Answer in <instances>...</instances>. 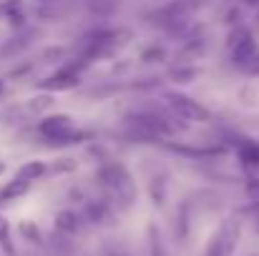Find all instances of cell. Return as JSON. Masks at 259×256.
<instances>
[{
	"label": "cell",
	"mask_w": 259,
	"mask_h": 256,
	"mask_svg": "<svg viewBox=\"0 0 259 256\" xmlns=\"http://www.w3.org/2000/svg\"><path fill=\"white\" fill-rule=\"evenodd\" d=\"M96 181H98V186L106 193L111 206H116L121 211L134 209V203L139 198V188H136V181H134L131 171L126 169L123 164H118V161L103 164L101 169L96 171Z\"/></svg>",
	"instance_id": "6da1fadb"
},
{
	"label": "cell",
	"mask_w": 259,
	"mask_h": 256,
	"mask_svg": "<svg viewBox=\"0 0 259 256\" xmlns=\"http://www.w3.org/2000/svg\"><path fill=\"white\" fill-rule=\"evenodd\" d=\"M128 40H131V30H126V28H98L83 38L78 56L88 63L98 61V58H108V56L118 53Z\"/></svg>",
	"instance_id": "7a4b0ae2"
},
{
	"label": "cell",
	"mask_w": 259,
	"mask_h": 256,
	"mask_svg": "<svg viewBox=\"0 0 259 256\" xmlns=\"http://www.w3.org/2000/svg\"><path fill=\"white\" fill-rule=\"evenodd\" d=\"M38 133L51 146H76L83 138H88V133L78 131L73 126V118L68 113H51V116L40 118L38 121Z\"/></svg>",
	"instance_id": "3957f363"
},
{
	"label": "cell",
	"mask_w": 259,
	"mask_h": 256,
	"mask_svg": "<svg viewBox=\"0 0 259 256\" xmlns=\"http://www.w3.org/2000/svg\"><path fill=\"white\" fill-rule=\"evenodd\" d=\"M164 106L171 111L174 116H179L181 121H189V123H211V111L204 108L199 100H194L186 93L166 90L164 93Z\"/></svg>",
	"instance_id": "277c9868"
},
{
	"label": "cell",
	"mask_w": 259,
	"mask_h": 256,
	"mask_svg": "<svg viewBox=\"0 0 259 256\" xmlns=\"http://www.w3.org/2000/svg\"><path fill=\"white\" fill-rule=\"evenodd\" d=\"M239 234H242V221L239 216H229L222 221V226L217 229V234L209 239L206 256H232L237 244H239Z\"/></svg>",
	"instance_id": "5b68a950"
},
{
	"label": "cell",
	"mask_w": 259,
	"mask_h": 256,
	"mask_svg": "<svg viewBox=\"0 0 259 256\" xmlns=\"http://www.w3.org/2000/svg\"><path fill=\"white\" fill-rule=\"evenodd\" d=\"M88 66H91V63L78 56L76 61L63 63L53 76L43 78V81L38 83V88H40V90H56V93H58V90H73V88H78V83H81V71L88 68Z\"/></svg>",
	"instance_id": "8992f818"
},
{
	"label": "cell",
	"mask_w": 259,
	"mask_h": 256,
	"mask_svg": "<svg viewBox=\"0 0 259 256\" xmlns=\"http://www.w3.org/2000/svg\"><path fill=\"white\" fill-rule=\"evenodd\" d=\"M227 48H229V58H232V66H237L239 71L252 61V56L257 53V40L252 35L249 28H237L229 33V40H227Z\"/></svg>",
	"instance_id": "52a82bcc"
},
{
	"label": "cell",
	"mask_w": 259,
	"mask_h": 256,
	"mask_svg": "<svg viewBox=\"0 0 259 256\" xmlns=\"http://www.w3.org/2000/svg\"><path fill=\"white\" fill-rule=\"evenodd\" d=\"M237 159L244 171H257L259 169V143L249 138H239L237 143Z\"/></svg>",
	"instance_id": "ba28073f"
},
{
	"label": "cell",
	"mask_w": 259,
	"mask_h": 256,
	"mask_svg": "<svg viewBox=\"0 0 259 256\" xmlns=\"http://www.w3.org/2000/svg\"><path fill=\"white\" fill-rule=\"evenodd\" d=\"M56 231H61V234H66V236L78 234V231H81V216H78L76 211H71V209L58 211V214H56Z\"/></svg>",
	"instance_id": "9c48e42d"
},
{
	"label": "cell",
	"mask_w": 259,
	"mask_h": 256,
	"mask_svg": "<svg viewBox=\"0 0 259 256\" xmlns=\"http://www.w3.org/2000/svg\"><path fill=\"white\" fill-rule=\"evenodd\" d=\"M169 151L181 153V156H191V159H209V156H222L224 146H209V148H191V146H181V143H164Z\"/></svg>",
	"instance_id": "30bf717a"
},
{
	"label": "cell",
	"mask_w": 259,
	"mask_h": 256,
	"mask_svg": "<svg viewBox=\"0 0 259 256\" xmlns=\"http://www.w3.org/2000/svg\"><path fill=\"white\" fill-rule=\"evenodd\" d=\"M28 188H30V181H23V178L15 176L13 181H8V183L3 186V191H0V201H15V198L25 196Z\"/></svg>",
	"instance_id": "8fae6325"
},
{
	"label": "cell",
	"mask_w": 259,
	"mask_h": 256,
	"mask_svg": "<svg viewBox=\"0 0 259 256\" xmlns=\"http://www.w3.org/2000/svg\"><path fill=\"white\" fill-rule=\"evenodd\" d=\"M48 173V166H46V161H28V164H23L20 169H18V178H23V181H38V178H43Z\"/></svg>",
	"instance_id": "7c38bea8"
},
{
	"label": "cell",
	"mask_w": 259,
	"mask_h": 256,
	"mask_svg": "<svg viewBox=\"0 0 259 256\" xmlns=\"http://www.w3.org/2000/svg\"><path fill=\"white\" fill-rule=\"evenodd\" d=\"M108 214H111V203H106V201H88L86 203V216L93 224H103L108 219Z\"/></svg>",
	"instance_id": "4fadbf2b"
},
{
	"label": "cell",
	"mask_w": 259,
	"mask_h": 256,
	"mask_svg": "<svg viewBox=\"0 0 259 256\" xmlns=\"http://www.w3.org/2000/svg\"><path fill=\"white\" fill-rule=\"evenodd\" d=\"M18 231H20V236H23L25 241H30V244H43V234H40V229H38L33 221H23V224L18 226Z\"/></svg>",
	"instance_id": "5bb4252c"
},
{
	"label": "cell",
	"mask_w": 259,
	"mask_h": 256,
	"mask_svg": "<svg viewBox=\"0 0 259 256\" xmlns=\"http://www.w3.org/2000/svg\"><path fill=\"white\" fill-rule=\"evenodd\" d=\"M149 251H151V256H166V249H164V241H161L156 224L149 226Z\"/></svg>",
	"instance_id": "9a60e30c"
},
{
	"label": "cell",
	"mask_w": 259,
	"mask_h": 256,
	"mask_svg": "<svg viewBox=\"0 0 259 256\" xmlns=\"http://www.w3.org/2000/svg\"><path fill=\"white\" fill-rule=\"evenodd\" d=\"M35 33H25V35H18V38H13V43H8L0 53L3 56H13V53H20L23 48H28L30 45V38H33Z\"/></svg>",
	"instance_id": "2e32d148"
},
{
	"label": "cell",
	"mask_w": 259,
	"mask_h": 256,
	"mask_svg": "<svg viewBox=\"0 0 259 256\" xmlns=\"http://www.w3.org/2000/svg\"><path fill=\"white\" fill-rule=\"evenodd\" d=\"M166 58V50L161 48V45H151V48H146L144 53H141V61L144 63H161Z\"/></svg>",
	"instance_id": "e0dca14e"
},
{
	"label": "cell",
	"mask_w": 259,
	"mask_h": 256,
	"mask_svg": "<svg viewBox=\"0 0 259 256\" xmlns=\"http://www.w3.org/2000/svg\"><path fill=\"white\" fill-rule=\"evenodd\" d=\"M196 73H199V71H196V68H191V66H189V68H181V66H176V68L171 71V78H174V83H189V81H191Z\"/></svg>",
	"instance_id": "ac0fdd59"
},
{
	"label": "cell",
	"mask_w": 259,
	"mask_h": 256,
	"mask_svg": "<svg viewBox=\"0 0 259 256\" xmlns=\"http://www.w3.org/2000/svg\"><path fill=\"white\" fill-rule=\"evenodd\" d=\"M0 244L8 249V254H13V249H10V224L3 216H0Z\"/></svg>",
	"instance_id": "d6986e66"
},
{
	"label": "cell",
	"mask_w": 259,
	"mask_h": 256,
	"mask_svg": "<svg viewBox=\"0 0 259 256\" xmlns=\"http://www.w3.org/2000/svg\"><path fill=\"white\" fill-rule=\"evenodd\" d=\"M76 169V161H71V159H61V164H53L48 171H53V173H66V171H73Z\"/></svg>",
	"instance_id": "ffe728a7"
},
{
	"label": "cell",
	"mask_w": 259,
	"mask_h": 256,
	"mask_svg": "<svg viewBox=\"0 0 259 256\" xmlns=\"http://www.w3.org/2000/svg\"><path fill=\"white\" fill-rule=\"evenodd\" d=\"M242 71H244L247 76H259V50L254 53V56H252V61H249V63L242 68Z\"/></svg>",
	"instance_id": "44dd1931"
},
{
	"label": "cell",
	"mask_w": 259,
	"mask_h": 256,
	"mask_svg": "<svg viewBox=\"0 0 259 256\" xmlns=\"http://www.w3.org/2000/svg\"><path fill=\"white\" fill-rule=\"evenodd\" d=\"M247 193L254 198V196H259V178H249V183H247Z\"/></svg>",
	"instance_id": "7402d4cb"
},
{
	"label": "cell",
	"mask_w": 259,
	"mask_h": 256,
	"mask_svg": "<svg viewBox=\"0 0 259 256\" xmlns=\"http://www.w3.org/2000/svg\"><path fill=\"white\" fill-rule=\"evenodd\" d=\"M108 256H126V254H123V251H111Z\"/></svg>",
	"instance_id": "603a6c76"
},
{
	"label": "cell",
	"mask_w": 259,
	"mask_h": 256,
	"mask_svg": "<svg viewBox=\"0 0 259 256\" xmlns=\"http://www.w3.org/2000/svg\"><path fill=\"white\" fill-rule=\"evenodd\" d=\"M3 93H5V83L0 81V95H3Z\"/></svg>",
	"instance_id": "cb8c5ba5"
},
{
	"label": "cell",
	"mask_w": 259,
	"mask_h": 256,
	"mask_svg": "<svg viewBox=\"0 0 259 256\" xmlns=\"http://www.w3.org/2000/svg\"><path fill=\"white\" fill-rule=\"evenodd\" d=\"M247 3H249V5H259V0H247Z\"/></svg>",
	"instance_id": "d4e9b609"
},
{
	"label": "cell",
	"mask_w": 259,
	"mask_h": 256,
	"mask_svg": "<svg viewBox=\"0 0 259 256\" xmlns=\"http://www.w3.org/2000/svg\"><path fill=\"white\" fill-rule=\"evenodd\" d=\"M3 173H5V164H0V176H3Z\"/></svg>",
	"instance_id": "484cf974"
},
{
	"label": "cell",
	"mask_w": 259,
	"mask_h": 256,
	"mask_svg": "<svg viewBox=\"0 0 259 256\" xmlns=\"http://www.w3.org/2000/svg\"><path fill=\"white\" fill-rule=\"evenodd\" d=\"M257 30H259V13H257Z\"/></svg>",
	"instance_id": "4316f807"
},
{
	"label": "cell",
	"mask_w": 259,
	"mask_h": 256,
	"mask_svg": "<svg viewBox=\"0 0 259 256\" xmlns=\"http://www.w3.org/2000/svg\"><path fill=\"white\" fill-rule=\"evenodd\" d=\"M257 231H259V219H257Z\"/></svg>",
	"instance_id": "83f0119b"
}]
</instances>
